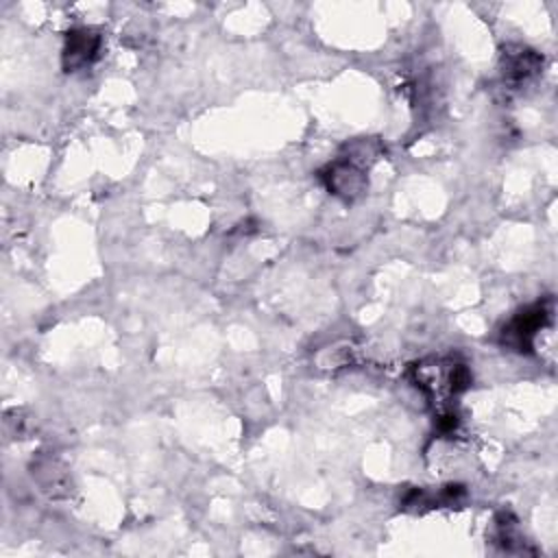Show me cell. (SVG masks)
Here are the masks:
<instances>
[{
    "mask_svg": "<svg viewBox=\"0 0 558 558\" xmlns=\"http://www.w3.org/2000/svg\"><path fill=\"white\" fill-rule=\"evenodd\" d=\"M551 320V301H536L517 312L501 329V344L523 353L534 347L536 333Z\"/></svg>",
    "mask_w": 558,
    "mask_h": 558,
    "instance_id": "obj_3",
    "label": "cell"
},
{
    "mask_svg": "<svg viewBox=\"0 0 558 558\" xmlns=\"http://www.w3.org/2000/svg\"><path fill=\"white\" fill-rule=\"evenodd\" d=\"M102 39L94 28H72L65 35V46H63V68L65 72H76L87 65H92L98 59Z\"/></svg>",
    "mask_w": 558,
    "mask_h": 558,
    "instance_id": "obj_4",
    "label": "cell"
},
{
    "mask_svg": "<svg viewBox=\"0 0 558 558\" xmlns=\"http://www.w3.org/2000/svg\"><path fill=\"white\" fill-rule=\"evenodd\" d=\"M543 68V57L536 50L525 46H508L501 54V76L504 83L512 87H521L532 81Z\"/></svg>",
    "mask_w": 558,
    "mask_h": 558,
    "instance_id": "obj_5",
    "label": "cell"
},
{
    "mask_svg": "<svg viewBox=\"0 0 558 558\" xmlns=\"http://www.w3.org/2000/svg\"><path fill=\"white\" fill-rule=\"evenodd\" d=\"M33 477H37L41 490H46L48 495H52V497L68 495L70 480H68L65 469L57 460H52V458L37 460V464L33 466Z\"/></svg>",
    "mask_w": 558,
    "mask_h": 558,
    "instance_id": "obj_6",
    "label": "cell"
},
{
    "mask_svg": "<svg viewBox=\"0 0 558 558\" xmlns=\"http://www.w3.org/2000/svg\"><path fill=\"white\" fill-rule=\"evenodd\" d=\"M377 148L371 140H360L349 146V153L333 159L320 170V179L325 187L344 198L353 201L366 190V166L375 159Z\"/></svg>",
    "mask_w": 558,
    "mask_h": 558,
    "instance_id": "obj_2",
    "label": "cell"
},
{
    "mask_svg": "<svg viewBox=\"0 0 558 558\" xmlns=\"http://www.w3.org/2000/svg\"><path fill=\"white\" fill-rule=\"evenodd\" d=\"M410 375L414 386L423 390L425 397L436 405V416L453 412L449 401L462 395L473 381L471 368L453 355L421 360L410 366Z\"/></svg>",
    "mask_w": 558,
    "mask_h": 558,
    "instance_id": "obj_1",
    "label": "cell"
}]
</instances>
